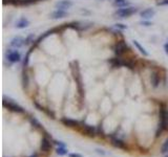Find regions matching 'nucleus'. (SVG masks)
<instances>
[{"instance_id": "1", "label": "nucleus", "mask_w": 168, "mask_h": 157, "mask_svg": "<svg viewBox=\"0 0 168 157\" xmlns=\"http://www.w3.org/2000/svg\"><path fill=\"white\" fill-rule=\"evenodd\" d=\"M139 12L137 8H133V6H126V8H119L115 12V16L118 18H128L130 16L135 15L136 13Z\"/></svg>"}, {"instance_id": "2", "label": "nucleus", "mask_w": 168, "mask_h": 157, "mask_svg": "<svg viewBox=\"0 0 168 157\" xmlns=\"http://www.w3.org/2000/svg\"><path fill=\"white\" fill-rule=\"evenodd\" d=\"M3 106L6 107L8 109H10L13 112H17V113H24V109L21 106H19L18 104H16L14 102V100L10 99V97H6L5 95L3 96Z\"/></svg>"}, {"instance_id": "3", "label": "nucleus", "mask_w": 168, "mask_h": 157, "mask_svg": "<svg viewBox=\"0 0 168 157\" xmlns=\"http://www.w3.org/2000/svg\"><path fill=\"white\" fill-rule=\"evenodd\" d=\"M5 59L12 64L19 63L21 61V54L16 49H8L5 54Z\"/></svg>"}, {"instance_id": "4", "label": "nucleus", "mask_w": 168, "mask_h": 157, "mask_svg": "<svg viewBox=\"0 0 168 157\" xmlns=\"http://www.w3.org/2000/svg\"><path fill=\"white\" fill-rule=\"evenodd\" d=\"M160 118L161 122L159 126L164 131H168V109L165 106L160 109Z\"/></svg>"}, {"instance_id": "5", "label": "nucleus", "mask_w": 168, "mask_h": 157, "mask_svg": "<svg viewBox=\"0 0 168 157\" xmlns=\"http://www.w3.org/2000/svg\"><path fill=\"white\" fill-rule=\"evenodd\" d=\"M127 49H128V46H127V44L124 41H119V42L116 43L115 47H113V51H115V54H117L118 57L122 56V54H124L125 52L127 51Z\"/></svg>"}, {"instance_id": "6", "label": "nucleus", "mask_w": 168, "mask_h": 157, "mask_svg": "<svg viewBox=\"0 0 168 157\" xmlns=\"http://www.w3.org/2000/svg\"><path fill=\"white\" fill-rule=\"evenodd\" d=\"M67 16H69V13H67L66 11H63V10H56L49 14V18L53 20L62 19V18H65V17H67Z\"/></svg>"}, {"instance_id": "7", "label": "nucleus", "mask_w": 168, "mask_h": 157, "mask_svg": "<svg viewBox=\"0 0 168 157\" xmlns=\"http://www.w3.org/2000/svg\"><path fill=\"white\" fill-rule=\"evenodd\" d=\"M160 82H161V77L160 74H159L158 70H153L150 74V83L151 86L153 88H158L159 85H160Z\"/></svg>"}, {"instance_id": "8", "label": "nucleus", "mask_w": 168, "mask_h": 157, "mask_svg": "<svg viewBox=\"0 0 168 157\" xmlns=\"http://www.w3.org/2000/svg\"><path fill=\"white\" fill-rule=\"evenodd\" d=\"M72 1L70 0H61V1L56 2L55 6L57 10H63V11H66L67 8H70L72 6Z\"/></svg>"}, {"instance_id": "9", "label": "nucleus", "mask_w": 168, "mask_h": 157, "mask_svg": "<svg viewBox=\"0 0 168 157\" xmlns=\"http://www.w3.org/2000/svg\"><path fill=\"white\" fill-rule=\"evenodd\" d=\"M154 15H156V11H154L153 8H145V10H143L142 12L140 13L141 18H142V19H144V20L151 19V18H153Z\"/></svg>"}, {"instance_id": "10", "label": "nucleus", "mask_w": 168, "mask_h": 157, "mask_svg": "<svg viewBox=\"0 0 168 157\" xmlns=\"http://www.w3.org/2000/svg\"><path fill=\"white\" fill-rule=\"evenodd\" d=\"M11 47H14V48H20L21 46L24 45V39L20 36H17V37H14L10 42Z\"/></svg>"}, {"instance_id": "11", "label": "nucleus", "mask_w": 168, "mask_h": 157, "mask_svg": "<svg viewBox=\"0 0 168 157\" xmlns=\"http://www.w3.org/2000/svg\"><path fill=\"white\" fill-rule=\"evenodd\" d=\"M29 25V19H26L25 17H21L19 20H17V22H16V24H15V27L18 29H23V28H25V27H28Z\"/></svg>"}, {"instance_id": "12", "label": "nucleus", "mask_w": 168, "mask_h": 157, "mask_svg": "<svg viewBox=\"0 0 168 157\" xmlns=\"http://www.w3.org/2000/svg\"><path fill=\"white\" fill-rule=\"evenodd\" d=\"M83 130L85 132L86 134H87L88 136H90V137H94V136L97 135V130L95 127L90 126V125H87V124H83Z\"/></svg>"}, {"instance_id": "13", "label": "nucleus", "mask_w": 168, "mask_h": 157, "mask_svg": "<svg viewBox=\"0 0 168 157\" xmlns=\"http://www.w3.org/2000/svg\"><path fill=\"white\" fill-rule=\"evenodd\" d=\"M51 147H52L51 142H49L46 137H43L41 140V146H40L41 151L44 152V153H47V152H49V150H51Z\"/></svg>"}, {"instance_id": "14", "label": "nucleus", "mask_w": 168, "mask_h": 157, "mask_svg": "<svg viewBox=\"0 0 168 157\" xmlns=\"http://www.w3.org/2000/svg\"><path fill=\"white\" fill-rule=\"evenodd\" d=\"M112 144L113 146H115L116 148H119V149H123L126 150V146L125 142H123L122 139L120 138H116V137H112Z\"/></svg>"}, {"instance_id": "15", "label": "nucleus", "mask_w": 168, "mask_h": 157, "mask_svg": "<svg viewBox=\"0 0 168 157\" xmlns=\"http://www.w3.org/2000/svg\"><path fill=\"white\" fill-rule=\"evenodd\" d=\"M61 122H62V124L64 125V126L70 127V128H74V127H77L79 125V123L77 122V120L70 119V118H66V117L62 118V119H61Z\"/></svg>"}, {"instance_id": "16", "label": "nucleus", "mask_w": 168, "mask_h": 157, "mask_svg": "<svg viewBox=\"0 0 168 157\" xmlns=\"http://www.w3.org/2000/svg\"><path fill=\"white\" fill-rule=\"evenodd\" d=\"M113 6L116 8H126V6H129V2L127 0H113Z\"/></svg>"}, {"instance_id": "17", "label": "nucleus", "mask_w": 168, "mask_h": 157, "mask_svg": "<svg viewBox=\"0 0 168 157\" xmlns=\"http://www.w3.org/2000/svg\"><path fill=\"white\" fill-rule=\"evenodd\" d=\"M133 45H135V46L138 48V51H139L141 52V54H143V56H145V57H148V56H149V54L147 52L146 49H145V47H143L142 45H141L137 40H133Z\"/></svg>"}, {"instance_id": "18", "label": "nucleus", "mask_w": 168, "mask_h": 157, "mask_svg": "<svg viewBox=\"0 0 168 157\" xmlns=\"http://www.w3.org/2000/svg\"><path fill=\"white\" fill-rule=\"evenodd\" d=\"M21 82H22V86H23L24 89L29 87V74L25 70H23L22 72V79H21Z\"/></svg>"}, {"instance_id": "19", "label": "nucleus", "mask_w": 168, "mask_h": 157, "mask_svg": "<svg viewBox=\"0 0 168 157\" xmlns=\"http://www.w3.org/2000/svg\"><path fill=\"white\" fill-rule=\"evenodd\" d=\"M124 62H125V61L122 60V59H119V58L110 60V64H112L113 67H121V66H124Z\"/></svg>"}, {"instance_id": "20", "label": "nucleus", "mask_w": 168, "mask_h": 157, "mask_svg": "<svg viewBox=\"0 0 168 157\" xmlns=\"http://www.w3.org/2000/svg\"><path fill=\"white\" fill-rule=\"evenodd\" d=\"M34 39H35V36H34V34H29L28 37L24 39V45H25V46L31 45L32 43L34 42Z\"/></svg>"}, {"instance_id": "21", "label": "nucleus", "mask_w": 168, "mask_h": 157, "mask_svg": "<svg viewBox=\"0 0 168 157\" xmlns=\"http://www.w3.org/2000/svg\"><path fill=\"white\" fill-rule=\"evenodd\" d=\"M53 31H54V29H52V31H45V33L43 34L42 36H40V37L38 38L37 41H36V43H37V44H38V43H40V42H41V41H42L43 39H44V38H46L47 36H49V35H51V34L53 33Z\"/></svg>"}, {"instance_id": "22", "label": "nucleus", "mask_w": 168, "mask_h": 157, "mask_svg": "<svg viewBox=\"0 0 168 157\" xmlns=\"http://www.w3.org/2000/svg\"><path fill=\"white\" fill-rule=\"evenodd\" d=\"M29 122H31V124L33 125L35 128H38V129L41 128V125H40V123L38 122V120L36 119L35 117H29Z\"/></svg>"}, {"instance_id": "23", "label": "nucleus", "mask_w": 168, "mask_h": 157, "mask_svg": "<svg viewBox=\"0 0 168 157\" xmlns=\"http://www.w3.org/2000/svg\"><path fill=\"white\" fill-rule=\"evenodd\" d=\"M56 153L60 156H63V155H65V154H67V150L65 149L64 147H59L58 149L56 150Z\"/></svg>"}, {"instance_id": "24", "label": "nucleus", "mask_w": 168, "mask_h": 157, "mask_svg": "<svg viewBox=\"0 0 168 157\" xmlns=\"http://www.w3.org/2000/svg\"><path fill=\"white\" fill-rule=\"evenodd\" d=\"M161 152H162L163 154H165V153H167L168 152V138L166 140H165V142L163 144L162 146V150H161Z\"/></svg>"}, {"instance_id": "25", "label": "nucleus", "mask_w": 168, "mask_h": 157, "mask_svg": "<svg viewBox=\"0 0 168 157\" xmlns=\"http://www.w3.org/2000/svg\"><path fill=\"white\" fill-rule=\"evenodd\" d=\"M140 24H141V25H143V26L148 27V26L153 25V22H150L149 20H143V21H140Z\"/></svg>"}, {"instance_id": "26", "label": "nucleus", "mask_w": 168, "mask_h": 157, "mask_svg": "<svg viewBox=\"0 0 168 157\" xmlns=\"http://www.w3.org/2000/svg\"><path fill=\"white\" fill-rule=\"evenodd\" d=\"M29 52L26 54L25 58H24V61H23V67L24 68L28 67V65H29Z\"/></svg>"}, {"instance_id": "27", "label": "nucleus", "mask_w": 168, "mask_h": 157, "mask_svg": "<svg viewBox=\"0 0 168 157\" xmlns=\"http://www.w3.org/2000/svg\"><path fill=\"white\" fill-rule=\"evenodd\" d=\"M158 6H165V5H168V0H162V1H159L156 3Z\"/></svg>"}, {"instance_id": "28", "label": "nucleus", "mask_w": 168, "mask_h": 157, "mask_svg": "<svg viewBox=\"0 0 168 157\" xmlns=\"http://www.w3.org/2000/svg\"><path fill=\"white\" fill-rule=\"evenodd\" d=\"M97 134H98L99 136H102V137L104 136V132H103V130H102V126H99V127H98V130H97Z\"/></svg>"}, {"instance_id": "29", "label": "nucleus", "mask_w": 168, "mask_h": 157, "mask_svg": "<svg viewBox=\"0 0 168 157\" xmlns=\"http://www.w3.org/2000/svg\"><path fill=\"white\" fill-rule=\"evenodd\" d=\"M115 27H117V28H120V29H126V28H127V26L124 25V24H122V23H117V24H115Z\"/></svg>"}, {"instance_id": "30", "label": "nucleus", "mask_w": 168, "mask_h": 157, "mask_svg": "<svg viewBox=\"0 0 168 157\" xmlns=\"http://www.w3.org/2000/svg\"><path fill=\"white\" fill-rule=\"evenodd\" d=\"M69 157H82L81 154H78V153H70Z\"/></svg>"}, {"instance_id": "31", "label": "nucleus", "mask_w": 168, "mask_h": 157, "mask_svg": "<svg viewBox=\"0 0 168 157\" xmlns=\"http://www.w3.org/2000/svg\"><path fill=\"white\" fill-rule=\"evenodd\" d=\"M55 144H56V145H58L59 147H64V148H65V144H63L62 142H58V140H56Z\"/></svg>"}, {"instance_id": "32", "label": "nucleus", "mask_w": 168, "mask_h": 157, "mask_svg": "<svg viewBox=\"0 0 168 157\" xmlns=\"http://www.w3.org/2000/svg\"><path fill=\"white\" fill-rule=\"evenodd\" d=\"M164 51H165V54L168 56V42H166L164 44Z\"/></svg>"}, {"instance_id": "33", "label": "nucleus", "mask_w": 168, "mask_h": 157, "mask_svg": "<svg viewBox=\"0 0 168 157\" xmlns=\"http://www.w3.org/2000/svg\"><path fill=\"white\" fill-rule=\"evenodd\" d=\"M96 151H97V153H99V154H102V155H105V153H104V152L102 151V150H100V149H97Z\"/></svg>"}, {"instance_id": "34", "label": "nucleus", "mask_w": 168, "mask_h": 157, "mask_svg": "<svg viewBox=\"0 0 168 157\" xmlns=\"http://www.w3.org/2000/svg\"><path fill=\"white\" fill-rule=\"evenodd\" d=\"M29 157H38V154L37 153H34L33 155H31V156H29Z\"/></svg>"}, {"instance_id": "35", "label": "nucleus", "mask_w": 168, "mask_h": 157, "mask_svg": "<svg viewBox=\"0 0 168 157\" xmlns=\"http://www.w3.org/2000/svg\"><path fill=\"white\" fill-rule=\"evenodd\" d=\"M37 1H40V0H37Z\"/></svg>"}, {"instance_id": "36", "label": "nucleus", "mask_w": 168, "mask_h": 157, "mask_svg": "<svg viewBox=\"0 0 168 157\" xmlns=\"http://www.w3.org/2000/svg\"><path fill=\"white\" fill-rule=\"evenodd\" d=\"M167 42H168V39H167Z\"/></svg>"}, {"instance_id": "37", "label": "nucleus", "mask_w": 168, "mask_h": 157, "mask_svg": "<svg viewBox=\"0 0 168 157\" xmlns=\"http://www.w3.org/2000/svg\"><path fill=\"white\" fill-rule=\"evenodd\" d=\"M166 157H168V155H167V156H166Z\"/></svg>"}]
</instances>
